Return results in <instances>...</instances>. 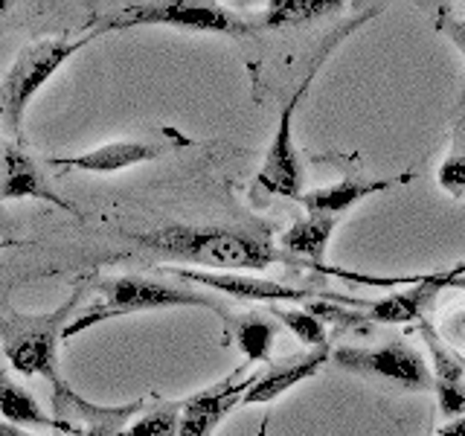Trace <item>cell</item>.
<instances>
[{"instance_id": "cell-1", "label": "cell", "mask_w": 465, "mask_h": 436, "mask_svg": "<svg viewBox=\"0 0 465 436\" xmlns=\"http://www.w3.org/2000/svg\"><path fill=\"white\" fill-rule=\"evenodd\" d=\"M143 251L172 262H193L201 268H242L262 271L273 262H294L280 247L271 244L268 236L242 227L218 224H169L149 233H134Z\"/></svg>"}, {"instance_id": "cell-2", "label": "cell", "mask_w": 465, "mask_h": 436, "mask_svg": "<svg viewBox=\"0 0 465 436\" xmlns=\"http://www.w3.org/2000/svg\"><path fill=\"white\" fill-rule=\"evenodd\" d=\"M160 309H207L227 317V309H222L213 297L201 294L193 288H178L143 276H116V280H102L94 285V300L76 309L70 323L62 332V343L73 341L76 334L94 329L105 320L128 317L137 312H160Z\"/></svg>"}, {"instance_id": "cell-3", "label": "cell", "mask_w": 465, "mask_h": 436, "mask_svg": "<svg viewBox=\"0 0 465 436\" xmlns=\"http://www.w3.org/2000/svg\"><path fill=\"white\" fill-rule=\"evenodd\" d=\"M84 291H76L67 302L47 314H18L0 317V341H4V355L21 375H38L53 384V396L67 390V382L58 375V341L70 323L76 302Z\"/></svg>"}, {"instance_id": "cell-4", "label": "cell", "mask_w": 465, "mask_h": 436, "mask_svg": "<svg viewBox=\"0 0 465 436\" xmlns=\"http://www.w3.org/2000/svg\"><path fill=\"white\" fill-rule=\"evenodd\" d=\"M91 33H120L131 26H169V29H186V33H215V35H232L244 38L256 33L253 21L239 18L222 4H198V0H169V4H128L108 15H94Z\"/></svg>"}, {"instance_id": "cell-5", "label": "cell", "mask_w": 465, "mask_h": 436, "mask_svg": "<svg viewBox=\"0 0 465 436\" xmlns=\"http://www.w3.org/2000/svg\"><path fill=\"white\" fill-rule=\"evenodd\" d=\"M96 38H99L96 33H87L76 41L44 38L24 47L18 58L12 62L4 82H0V128L9 131L12 137H21L26 108L33 105V99L38 96L41 87L50 82L55 70H62L67 58H73Z\"/></svg>"}, {"instance_id": "cell-6", "label": "cell", "mask_w": 465, "mask_h": 436, "mask_svg": "<svg viewBox=\"0 0 465 436\" xmlns=\"http://www.w3.org/2000/svg\"><path fill=\"white\" fill-rule=\"evenodd\" d=\"M331 361L341 370H349L363 378H378V382H390L404 390H419V392L433 390V375L428 361L413 346H407L401 341L378 349L341 346L331 352Z\"/></svg>"}, {"instance_id": "cell-7", "label": "cell", "mask_w": 465, "mask_h": 436, "mask_svg": "<svg viewBox=\"0 0 465 436\" xmlns=\"http://www.w3.org/2000/svg\"><path fill=\"white\" fill-rule=\"evenodd\" d=\"M314 73H317V64L309 70V76L302 79L294 96L285 102L280 123H276V134L268 145L265 164H262V169L256 174L253 195H268V198L273 195V198H291V201H300V195H302V169H300V157L294 149V114H297V105L302 102L305 91H309Z\"/></svg>"}, {"instance_id": "cell-8", "label": "cell", "mask_w": 465, "mask_h": 436, "mask_svg": "<svg viewBox=\"0 0 465 436\" xmlns=\"http://www.w3.org/2000/svg\"><path fill=\"white\" fill-rule=\"evenodd\" d=\"M193 140L183 137L178 128H157V134L145 140H114L105 145H96L91 152L73 154V157H50V166L55 169H76V172H94V174H114L140 164H152L172 152L189 149Z\"/></svg>"}, {"instance_id": "cell-9", "label": "cell", "mask_w": 465, "mask_h": 436, "mask_svg": "<svg viewBox=\"0 0 465 436\" xmlns=\"http://www.w3.org/2000/svg\"><path fill=\"white\" fill-rule=\"evenodd\" d=\"M24 198L44 201L70 215H82L76 203H70L50 186V181L44 178V172L38 169L35 160L29 157L21 145L12 143V145H4V152H0V203L24 201Z\"/></svg>"}, {"instance_id": "cell-10", "label": "cell", "mask_w": 465, "mask_h": 436, "mask_svg": "<svg viewBox=\"0 0 465 436\" xmlns=\"http://www.w3.org/2000/svg\"><path fill=\"white\" fill-rule=\"evenodd\" d=\"M253 384V375L236 382V375L230 382H222L210 390L198 392V396L181 401V421H178V436H213V431L222 421L242 407V399L247 387Z\"/></svg>"}, {"instance_id": "cell-11", "label": "cell", "mask_w": 465, "mask_h": 436, "mask_svg": "<svg viewBox=\"0 0 465 436\" xmlns=\"http://www.w3.org/2000/svg\"><path fill=\"white\" fill-rule=\"evenodd\" d=\"M174 273L186 282L213 288L218 294H227L232 300H247V302H300V300L320 297V291L288 288V285L259 280V276H247V273H230V271L213 273V271H186V268H174Z\"/></svg>"}, {"instance_id": "cell-12", "label": "cell", "mask_w": 465, "mask_h": 436, "mask_svg": "<svg viewBox=\"0 0 465 436\" xmlns=\"http://www.w3.org/2000/svg\"><path fill=\"white\" fill-rule=\"evenodd\" d=\"M331 358V349L329 343L317 346V349H309V352L302 355H294V358H282L271 363L265 372L253 375V384L247 387L242 404H271L273 399H280L282 392H288L291 387L302 384L305 378H312L320 372V367Z\"/></svg>"}, {"instance_id": "cell-13", "label": "cell", "mask_w": 465, "mask_h": 436, "mask_svg": "<svg viewBox=\"0 0 465 436\" xmlns=\"http://www.w3.org/2000/svg\"><path fill=\"white\" fill-rule=\"evenodd\" d=\"M425 341L430 346V358H433L430 375H433L436 399H440V411L448 419H457L465 413V370H462V363L440 343V338H436L430 326H425Z\"/></svg>"}, {"instance_id": "cell-14", "label": "cell", "mask_w": 465, "mask_h": 436, "mask_svg": "<svg viewBox=\"0 0 465 436\" xmlns=\"http://www.w3.org/2000/svg\"><path fill=\"white\" fill-rule=\"evenodd\" d=\"M334 227H338V218L305 213V218H297V222L280 236V251L294 262L309 259L314 268H323V256H326Z\"/></svg>"}, {"instance_id": "cell-15", "label": "cell", "mask_w": 465, "mask_h": 436, "mask_svg": "<svg viewBox=\"0 0 465 436\" xmlns=\"http://www.w3.org/2000/svg\"><path fill=\"white\" fill-rule=\"evenodd\" d=\"M392 181H358V178H346L341 183H331L323 189H312V193H302L300 203L305 207V213H317V215H331L338 218L341 213L352 210L355 203H361L363 198H370L375 193H384L390 189Z\"/></svg>"}, {"instance_id": "cell-16", "label": "cell", "mask_w": 465, "mask_h": 436, "mask_svg": "<svg viewBox=\"0 0 465 436\" xmlns=\"http://www.w3.org/2000/svg\"><path fill=\"white\" fill-rule=\"evenodd\" d=\"M0 416H4V421H9V425H18V428L62 431L55 416L44 411L33 392L21 387L18 382H12L4 370H0Z\"/></svg>"}, {"instance_id": "cell-17", "label": "cell", "mask_w": 465, "mask_h": 436, "mask_svg": "<svg viewBox=\"0 0 465 436\" xmlns=\"http://www.w3.org/2000/svg\"><path fill=\"white\" fill-rule=\"evenodd\" d=\"M346 9L343 0H271L265 6V15L256 24L259 29H288V26H302L326 18V15H334Z\"/></svg>"}, {"instance_id": "cell-18", "label": "cell", "mask_w": 465, "mask_h": 436, "mask_svg": "<svg viewBox=\"0 0 465 436\" xmlns=\"http://www.w3.org/2000/svg\"><path fill=\"white\" fill-rule=\"evenodd\" d=\"M433 282H421L411 291H401V294H390L384 300L375 302H361V300H349V305L355 309H367L370 323H407V320H416L421 314V302L428 300Z\"/></svg>"}, {"instance_id": "cell-19", "label": "cell", "mask_w": 465, "mask_h": 436, "mask_svg": "<svg viewBox=\"0 0 465 436\" xmlns=\"http://www.w3.org/2000/svg\"><path fill=\"white\" fill-rule=\"evenodd\" d=\"M236 329V343L244 352L247 361H268L271 349H273V338H276V326L271 323L268 317L262 314H247L244 320H236L232 323Z\"/></svg>"}, {"instance_id": "cell-20", "label": "cell", "mask_w": 465, "mask_h": 436, "mask_svg": "<svg viewBox=\"0 0 465 436\" xmlns=\"http://www.w3.org/2000/svg\"><path fill=\"white\" fill-rule=\"evenodd\" d=\"M181 404H163L140 411L137 419H131L123 436H178Z\"/></svg>"}, {"instance_id": "cell-21", "label": "cell", "mask_w": 465, "mask_h": 436, "mask_svg": "<svg viewBox=\"0 0 465 436\" xmlns=\"http://www.w3.org/2000/svg\"><path fill=\"white\" fill-rule=\"evenodd\" d=\"M271 314L280 320V323H285L291 332H294V338L305 346H323L329 343L326 341V326H323V320L314 317L309 309H271Z\"/></svg>"}, {"instance_id": "cell-22", "label": "cell", "mask_w": 465, "mask_h": 436, "mask_svg": "<svg viewBox=\"0 0 465 436\" xmlns=\"http://www.w3.org/2000/svg\"><path fill=\"white\" fill-rule=\"evenodd\" d=\"M436 178H440V186L450 198H465V152L460 145L448 154V160L436 172Z\"/></svg>"}, {"instance_id": "cell-23", "label": "cell", "mask_w": 465, "mask_h": 436, "mask_svg": "<svg viewBox=\"0 0 465 436\" xmlns=\"http://www.w3.org/2000/svg\"><path fill=\"white\" fill-rule=\"evenodd\" d=\"M440 21H436V26L442 29V33L457 44V50L465 55V21H457L454 15H450L448 9H440Z\"/></svg>"}, {"instance_id": "cell-24", "label": "cell", "mask_w": 465, "mask_h": 436, "mask_svg": "<svg viewBox=\"0 0 465 436\" xmlns=\"http://www.w3.org/2000/svg\"><path fill=\"white\" fill-rule=\"evenodd\" d=\"M436 436H465V413L457 416V419H450L448 425L440 433H436Z\"/></svg>"}, {"instance_id": "cell-25", "label": "cell", "mask_w": 465, "mask_h": 436, "mask_svg": "<svg viewBox=\"0 0 465 436\" xmlns=\"http://www.w3.org/2000/svg\"><path fill=\"white\" fill-rule=\"evenodd\" d=\"M0 436H33V433L24 431V428H18V425H9V421L0 419Z\"/></svg>"}, {"instance_id": "cell-26", "label": "cell", "mask_w": 465, "mask_h": 436, "mask_svg": "<svg viewBox=\"0 0 465 436\" xmlns=\"http://www.w3.org/2000/svg\"><path fill=\"white\" fill-rule=\"evenodd\" d=\"M445 285H457V288H462V291H465V276H448Z\"/></svg>"}, {"instance_id": "cell-27", "label": "cell", "mask_w": 465, "mask_h": 436, "mask_svg": "<svg viewBox=\"0 0 465 436\" xmlns=\"http://www.w3.org/2000/svg\"><path fill=\"white\" fill-rule=\"evenodd\" d=\"M82 436H123V431H91V433H82Z\"/></svg>"}, {"instance_id": "cell-28", "label": "cell", "mask_w": 465, "mask_h": 436, "mask_svg": "<svg viewBox=\"0 0 465 436\" xmlns=\"http://www.w3.org/2000/svg\"><path fill=\"white\" fill-rule=\"evenodd\" d=\"M268 425H271V416L262 419V428H259V433H256V436H268Z\"/></svg>"}, {"instance_id": "cell-29", "label": "cell", "mask_w": 465, "mask_h": 436, "mask_svg": "<svg viewBox=\"0 0 465 436\" xmlns=\"http://www.w3.org/2000/svg\"><path fill=\"white\" fill-rule=\"evenodd\" d=\"M18 242H0V251H6V247H15Z\"/></svg>"}, {"instance_id": "cell-30", "label": "cell", "mask_w": 465, "mask_h": 436, "mask_svg": "<svg viewBox=\"0 0 465 436\" xmlns=\"http://www.w3.org/2000/svg\"><path fill=\"white\" fill-rule=\"evenodd\" d=\"M9 9V4H6V0H0V15H4Z\"/></svg>"}, {"instance_id": "cell-31", "label": "cell", "mask_w": 465, "mask_h": 436, "mask_svg": "<svg viewBox=\"0 0 465 436\" xmlns=\"http://www.w3.org/2000/svg\"><path fill=\"white\" fill-rule=\"evenodd\" d=\"M0 152H4V145H0Z\"/></svg>"}]
</instances>
